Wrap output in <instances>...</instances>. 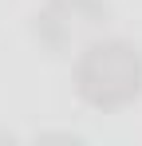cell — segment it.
<instances>
[{
  "label": "cell",
  "instance_id": "obj_2",
  "mask_svg": "<svg viewBox=\"0 0 142 146\" xmlns=\"http://www.w3.org/2000/svg\"><path fill=\"white\" fill-rule=\"evenodd\" d=\"M111 24L107 0H47L36 16V40L47 55H79Z\"/></svg>",
  "mask_w": 142,
  "mask_h": 146
},
{
  "label": "cell",
  "instance_id": "obj_1",
  "mask_svg": "<svg viewBox=\"0 0 142 146\" xmlns=\"http://www.w3.org/2000/svg\"><path fill=\"white\" fill-rule=\"evenodd\" d=\"M75 91L79 99L111 115L142 95V51L130 40L99 36L75 55Z\"/></svg>",
  "mask_w": 142,
  "mask_h": 146
}]
</instances>
